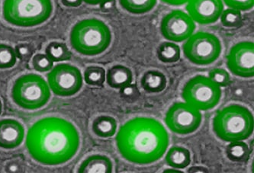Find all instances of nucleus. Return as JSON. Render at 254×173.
Here are the masks:
<instances>
[{
    "mask_svg": "<svg viewBox=\"0 0 254 173\" xmlns=\"http://www.w3.org/2000/svg\"><path fill=\"white\" fill-rule=\"evenodd\" d=\"M226 154L232 161L244 162L249 158V147L244 140L230 142L226 148Z\"/></svg>",
    "mask_w": 254,
    "mask_h": 173,
    "instance_id": "obj_22",
    "label": "nucleus"
},
{
    "mask_svg": "<svg viewBox=\"0 0 254 173\" xmlns=\"http://www.w3.org/2000/svg\"><path fill=\"white\" fill-rule=\"evenodd\" d=\"M208 77L216 83L219 87H226L230 84L231 77L229 73L225 69L221 68H215L209 72Z\"/></svg>",
    "mask_w": 254,
    "mask_h": 173,
    "instance_id": "obj_28",
    "label": "nucleus"
},
{
    "mask_svg": "<svg viewBox=\"0 0 254 173\" xmlns=\"http://www.w3.org/2000/svg\"><path fill=\"white\" fill-rule=\"evenodd\" d=\"M161 1L164 2V3L168 4V5L178 6V5H183L184 4H187L190 0H161Z\"/></svg>",
    "mask_w": 254,
    "mask_h": 173,
    "instance_id": "obj_35",
    "label": "nucleus"
},
{
    "mask_svg": "<svg viewBox=\"0 0 254 173\" xmlns=\"http://www.w3.org/2000/svg\"><path fill=\"white\" fill-rule=\"evenodd\" d=\"M15 49L9 45L0 44V69H9L16 63Z\"/></svg>",
    "mask_w": 254,
    "mask_h": 173,
    "instance_id": "obj_25",
    "label": "nucleus"
},
{
    "mask_svg": "<svg viewBox=\"0 0 254 173\" xmlns=\"http://www.w3.org/2000/svg\"><path fill=\"white\" fill-rule=\"evenodd\" d=\"M48 84L55 95L62 97L74 96L83 86V76L76 66L61 63L51 69Z\"/></svg>",
    "mask_w": 254,
    "mask_h": 173,
    "instance_id": "obj_9",
    "label": "nucleus"
},
{
    "mask_svg": "<svg viewBox=\"0 0 254 173\" xmlns=\"http://www.w3.org/2000/svg\"><path fill=\"white\" fill-rule=\"evenodd\" d=\"M119 2L127 12L140 15L150 12L157 5V0H119Z\"/></svg>",
    "mask_w": 254,
    "mask_h": 173,
    "instance_id": "obj_21",
    "label": "nucleus"
},
{
    "mask_svg": "<svg viewBox=\"0 0 254 173\" xmlns=\"http://www.w3.org/2000/svg\"><path fill=\"white\" fill-rule=\"evenodd\" d=\"M32 66L40 73H46L53 68L54 62L46 55L38 54L32 58Z\"/></svg>",
    "mask_w": 254,
    "mask_h": 173,
    "instance_id": "obj_27",
    "label": "nucleus"
},
{
    "mask_svg": "<svg viewBox=\"0 0 254 173\" xmlns=\"http://www.w3.org/2000/svg\"><path fill=\"white\" fill-rule=\"evenodd\" d=\"M167 83L165 75L158 70L147 71L140 79L142 88L150 93H160L164 91Z\"/></svg>",
    "mask_w": 254,
    "mask_h": 173,
    "instance_id": "obj_17",
    "label": "nucleus"
},
{
    "mask_svg": "<svg viewBox=\"0 0 254 173\" xmlns=\"http://www.w3.org/2000/svg\"><path fill=\"white\" fill-rule=\"evenodd\" d=\"M212 127L215 135L223 141L247 140L254 132V116L245 106L230 105L217 113Z\"/></svg>",
    "mask_w": 254,
    "mask_h": 173,
    "instance_id": "obj_4",
    "label": "nucleus"
},
{
    "mask_svg": "<svg viewBox=\"0 0 254 173\" xmlns=\"http://www.w3.org/2000/svg\"><path fill=\"white\" fill-rule=\"evenodd\" d=\"M185 42L184 55L191 63L198 66L214 63L222 52L219 38L208 32L193 33Z\"/></svg>",
    "mask_w": 254,
    "mask_h": 173,
    "instance_id": "obj_8",
    "label": "nucleus"
},
{
    "mask_svg": "<svg viewBox=\"0 0 254 173\" xmlns=\"http://www.w3.org/2000/svg\"><path fill=\"white\" fill-rule=\"evenodd\" d=\"M70 45L80 55L96 56L110 46L112 33L110 28L97 18H87L78 22L71 30Z\"/></svg>",
    "mask_w": 254,
    "mask_h": 173,
    "instance_id": "obj_3",
    "label": "nucleus"
},
{
    "mask_svg": "<svg viewBox=\"0 0 254 173\" xmlns=\"http://www.w3.org/2000/svg\"><path fill=\"white\" fill-rule=\"evenodd\" d=\"M106 70L101 66H88L84 72L85 82L89 86H103L106 80Z\"/></svg>",
    "mask_w": 254,
    "mask_h": 173,
    "instance_id": "obj_24",
    "label": "nucleus"
},
{
    "mask_svg": "<svg viewBox=\"0 0 254 173\" xmlns=\"http://www.w3.org/2000/svg\"><path fill=\"white\" fill-rule=\"evenodd\" d=\"M116 145L125 160L137 165H149L164 157L169 146L168 133L156 119L134 117L119 129Z\"/></svg>",
    "mask_w": 254,
    "mask_h": 173,
    "instance_id": "obj_2",
    "label": "nucleus"
},
{
    "mask_svg": "<svg viewBox=\"0 0 254 173\" xmlns=\"http://www.w3.org/2000/svg\"><path fill=\"white\" fill-rule=\"evenodd\" d=\"M103 1H104V0H83V2H85L86 3L91 5H99Z\"/></svg>",
    "mask_w": 254,
    "mask_h": 173,
    "instance_id": "obj_37",
    "label": "nucleus"
},
{
    "mask_svg": "<svg viewBox=\"0 0 254 173\" xmlns=\"http://www.w3.org/2000/svg\"><path fill=\"white\" fill-rule=\"evenodd\" d=\"M113 162L104 155L90 156L79 166V173H113Z\"/></svg>",
    "mask_w": 254,
    "mask_h": 173,
    "instance_id": "obj_15",
    "label": "nucleus"
},
{
    "mask_svg": "<svg viewBox=\"0 0 254 173\" xmlns=\"http://www.w3.org/2000/svg\"><path fill=\"white\" fill-rule=\"evenodd\" d=\"M227 66L233 74L242 78L254 76V44L243 42L236 44L227 56Z\"/></svg>",
    "mask_w": 254,
    "mask_h": 173,
    "instance_id": "obj_12",
    "label": "nucleus"
},
{
    "mask_svg": "<svg viewBox=\"0 0 254 173\" xmlns=\"http://www.w3.org/2000/svg\"><path fill=\"white\" fill-rule=\"evenodd\" d=\"M208 170L202 167H193L189 170L188 173H208Z\"/></svg>",
    "mask_w": 254,
    "mask_h": 173,
    "instance_id": "obj_36",
    "label": "nucleus"
},
{
    "mask_svg": "<svg viewBox=\"0 0 254 173\" xmlns=\"http://www.w3.org/2000/svg\"><path fill=\"white\" fill-rule=\"evenodd\" d=\"M107 83L110 87L119 89L130 84L133 81L131 70L123 65H116L109 68L106 75Z\"/></svg>",
    "mask_w": 254,
    "mask_h": 173,
    "instance_id": "obj_16",
    "label": "nucleus"
},
{
    "mask_svg": "<svg viewBox=\"0 0 254 173\" xmlns=\"http://www.w3.org/2000/svg\"><path fill=\"white\" fill-rule=\"evenodd\" d=\"M53 12L52 0H4V19L14 26L30 28L42 25Z\"/></svg>",
    "mask_w": 254,
    "mask_h": 173,
    "instance_id": "obj_5",
    "label": "nucleus"
},
{
    "mask_svg": "<svg viewBox=\"0 0 254 173\" xmlns=\"http://www.w3.org/2000/svg\"><path fill=\"white\" fill-rule=\"evenodd\" d=\"M100 9L104 13H112L116 10V0H104L99 4Z\"/></svg>",
    "mask_w": 254,
    "mask_h": 173,
    "instance_id": "obj_32",
    "label": "nucleus"
},
{
    "mask_svg": "<svg viewBox=\"0 0 254 173\" xmlns=\"http://www.w3.org/2000/svg\"><path fill=\"white\" fill-rule=\"evenodd\" d=\"M25 138V128L15 119L0 120V147L11 150L21 145Z\"/></svg>",
    "mask_w": 254,
    "mask_h": 173,
    "instance_id": "obj_14",
    "label": "nucleus"
},
{
    "mask_svg": "<svg viewBox=\"0 0 254 173\" xmlns=\"http://www.w3.org/2000/svg\"><path fill=\"white\" fill-rule=\"evenodd\" d=\"M186 9L194 22L211 25L219 19L224 11V3L222 0H190Z\"/></svg>",
    "mask_w": 254,
    "mask_h": 173,
    "instance_id": "obj_13",
    "label": "nucleus"
},
{
    "mask_svg": "<svg viewBox=\"0 0 254 173\" xmlns=\"http://www.w3.org/2000/svg\"><path fill=\"white\" fill-rule=\"evenodd\" d=\"M157 58L163 63H173L180 60L181 51L175 42H162L157 51Z\"/></svg>",
    "mask_w": 254,
    "mask_h": 173,
    "instance_id": "obj_20",
    "label": "nucleus"
},
{
    "mask_svg": "<svg viewBox=\"0 0 254 173\" xmlns=\"http://www.w3.org/2000/svg\"><path fill=\"white\" fill-rule=\"evenodd\" d=\"M182 96L185 103L198 110H211L219 103L221 89L209 77L198 75L187 82Z\"/></svg>",
    "mask_w": 254,
    "mask_h": 173,
    "instance_id": "obj_7",
    "label": "nucleus"
},
{
    "mask_svg": "<svg viewBox=\"0 0 254 173\" xmlns=\"http://www.w3.org/2000/svg\"><path fill=\"white\" fill-rule=\"evenodd\" d=\"M222 1L229 8L239 10L241 12L251 10L254 5V0H222Z\"/></svg>",
    "mask_w": 254,
    "mask_h": 173,
    "instance_id": "obj_31",
    "label": "nucleus"
},
{
    "mask_svg": "<svg viewBox=\"0 0 254 173\" xmlns=\"http://www.w3.org/2000/svg\"><path fill=\"white\" fill-rule=\"evenodd\" d=\"M93 133L102 138H109L116 134L117 121L114 117L109 115H101L96 117L92 125Z\"/></svg>",
    "mask_w": 254,
    "mask_h": 173,
    "instance_id": "obj_19",
    "label": "nucleus"
},
{
    "mask_svg": "<svg viewBox=\"0 0 254 173\" xmlns=\"http://www.w3.org/2000/svg\"><path fill=\"white\" fill-rule=\"evenodd\" d=\"M5 171L8 173H18L22 171V167L17 162H11L8 163L5 167Z\"/></svg>",
    "mask_w": 254,
    "mask_h": 173,
    "instance_id": "obj_33",
    "label": "nucleus"
},
{
    "mask_svg": "<svg viewBox=\"0 0 254 173\" xmlns=\"http://www.w3.org/2000/svg\"><path fill=\"white\" fill-rule=\"evenodd\" d=\"M14 103L26 110L45 106L51 98V89L42 76L35 73L22 75L15 80L12 89Z\"/></svg>",
    "mask_w": 254,
    "mask_h": 173,
    "instance_id": "obj_6",
    "label": "nucleus"
},
{
    "mask_svg": "<svg viewBox=\"0 0 254 173\" xmlns=\"http://www.w3.org/2000/svg\"><path fill=\"white\" fill-rule=\"evenodd\" d=\"M221 22L227 28H237L242 24V15L241 11L235 8H227L221 13Z\"/></svg>",
    "mask_w": 254,
    "mask_h": 173,
    "instance_id": "obj_26",
    "label": "nucleus"
},
{
    "mask_svg": "<svg viewBox=\"0 0 254 173\" xmlns=\"http://www.w3.org/2000/svg\"><path fill=\"white\" fill-rule=\"evenodd\" d=\"M119 93L125 100L130 102V103L137 100L140 97V95L138 87L135 84H132V83L121 88Z\"/></svg>",
    "mask_w": 254,
    "mask_h": 173,
    "instance_id": "obj_29",
    "label": "nucleus"
},
{
    "mask_svg": "<svg viewBox=\"0 0 254 173\" xmlns=\"http://www.w3.org/2000/svg\"><path fill=\"white\" fill-rule=\"evenodd\" d=\"M195 22L182 10H173L166 15L160 23L162 35L169 42H185L194 33Z\"/></svg>",
    "mask_w": 254,
    "mask_h": 173,
    "instance_id": "obj_11",
    "label": "nucleus"
},
{
    "mask_svg": "<svg viewBox=\"0 0 254 173\" xmlns=\"http://www.w3.org/2000/svg\"><path fill=\"white\" fill-rule=\"evenodd\" d=\"M2 101L0 100V115L2 114Z\"/></svg>",
    "mask_w": 254,
    "mask_h": 173,
    "instance_id": "obj_38",
    "label": "nucleus"
},
{
    "mask_svg": "<svg viewBox=\"0 0 254 173\" xmlns=\"http://www.w3.org/2000/svg\"><path fill=\"white\" fill-rule=\"evenodd\" d=\"M62 2L64 6L77 8L82 5L83 0H62Z\"/></svg>",
    "mask_w": 254,
    "mask_h": 173,
    "instance_id": "obj_34",
    "label": "nucleus"
},
{
    "mask_svg": "<svg viewBox=\"0 0 254 173\" xmlns=\"http://www.w3.org/2000/svg\"><path fill=\"white\" fill-rule=\"evenodd\" d=\"M45 53L53 62L69 60L71 58V52L67 46L62 42H51L47 46Z\"/></svg>",
    "mask_w": 254,
    "mask_h": 173,
    "instance_id": "obj_23",
    "label": "nucleus"
},
{
    "mask_svg": "<svg viewBox=\"0 0 254 173\" xmlns=\"http://www.w3.org/2000/svg\"><path fill=\"white\" fill-rule=\"evenodd\" d=\"M165 160L170 167L179 170H184L191 163V154L190 150L185 147L176 146L171 147L168 150Z\"/></svg>",
    "mask_w": 254,
    "mask_h": 173,
    "instance_id": "obj_18",
    "label": "nucleus"
},
{
    "mask_svg": "<svg viewBox=\"0 0 254 173\" xmlns=\"http://www.w3.org/2000/svg\"><path fill=\"white\" fill-rule=\"evenodd\" d=\"M201 119V111L187 103H177L170 106L165 116L167 127L180 135L194 133L199 127Z\"/></svg>",
    "mask_w": 254,
    "mask_h": 173,
    "instance_id": "obj_10",
    "label": "nucleus"
},
{
    "mask_svg": "<svg viewBox=\"0 0 254 173\" xmlns=\"http://www.w3.org/2000/svg\"><path fill=\"white\" fill-rule=\"evenodd\" d=\"M17 58L22 61H28L34 55V48L27 43L18 44L15 48Z\"/></svg>",
    "mask_w": 254,
    "mask_h": 173,
    "instance_id": "obj_30",
    "label": "nucleus"
},
{
    "mask_svg": "<svg viewBox=\"0 0 254 173\" xmlns=\"http://www.w3.org/2000/svg\"><path fill=\"white\" fill-rule=\"evenodd\" d=\"M79 142L76 127L59 117L40 119L30 127L26 136L30 156L45 166L66 164L76 155Z\"/></svg>",
    "mask_w": 254,
    "mask_h": 173,
    "instance_id": "obj_1",
    "label": "nucleus"
}]
</instances>
